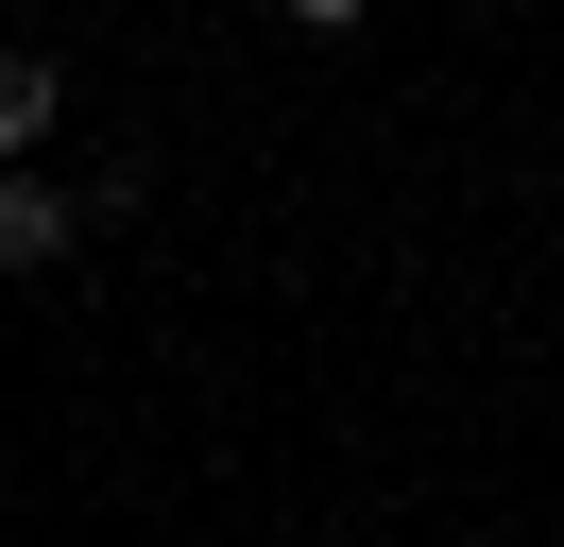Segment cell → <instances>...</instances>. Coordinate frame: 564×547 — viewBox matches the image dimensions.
Returning <instances> with one entry per match:
<instances>
[{"label": "cell", "mask_w": 564, "mask_h": 547, "mask_svg": "<svg viewBox=\"0 0 564 547\" xmlns=\"http://www.w3.org/2000/svg\"><path fill=\"white\" fill-rule=\"evenodd\" d=\"M86 223H104V205H86L52 154H0V274H69Z\"/></svg>", "instance_id": "obj_1"}, {"label": "cell", "mask_w": 564, "mask_h": 547, "mask_svg": "<svg viewBox=\"0 0 564 547\" xmlns=\"http://www.w3.org/2000/svg\"><path fill=\"white\" fill-rule=\"evenodd\" d=\"M52 120H69V68H52V52H0V154H52Z\"/></svg>", "instance_id": "obj_2"}, {"label": "cell", "mask_w": 564, "mask_h": 547, "mask_svg": "<svg viewBox=\"0 0 564 547\" xmlns=\"http://www.w3.org/2000/svg\"><path fill=\"white\" fill-rule=\"evenodd\" d=\"M274 18H291V34H359L377 0H274Z\"/></svg>", "instance_id": "obj_3"}]
</instances>
